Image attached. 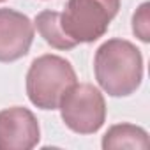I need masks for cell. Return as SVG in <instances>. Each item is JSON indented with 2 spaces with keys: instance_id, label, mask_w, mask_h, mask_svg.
Instances as JSON below:
<instances>
[{
  "instance_id": "cell-1",
  "label": "cell",
  "mask_w": 150,
  "mask_h": 150,
  "mask_svg": "<svg viewBox=\"0 0 150 150\" xmlns=\"http://www.w3.org/2000/svg\"><path fill=\"white\" fill-rule=\"evenodd\" d=\"M94 71L106 94L111 97L131 96L143 80L141 51L125 39H110L96 51Z\"/></svg>"
},
{
  "instance_id": "cell-2",
  "label": "cell",
  "mask_w": 150,
  "mask_h": 150,
  "mask_svg": "<svg viewBox=\"0 0 150 150\" xmlns=\"http://www.w3.org/2000/svg\"><path fill=\"white\" fill-rule=\"evenodd\" d=\"M76 83L72 65L58 55L35 58L27 72V96L41 110H57L62 96Z\"/></svg>"
},
{
  "instance_id": "cell-3",
  "label": "cell",
  "mask_w": 150,
  "mask_h": 150,
  "mask_svg": "<svg viewBox=\"0 0 150 150\" xmlns=\"http://www.w3.org/2000/svg\"><path fill=\"white\" fill-rule=\"evenodd\" d=\"M118 9L120 0H67L60 23L76 44L94 42L108 32Z\"/></svg>"
},
{
  "instance_id": "cell-4",
  "label": "cell",
  "mask_w": 150,
  "mask_h": 150,
  "mask_svg": "<svg viewBox=\"0 0 150 150\" xmlns=\"http://www.w3.org/2000/svg\"><path fill=\"white\" fill-rule=\"evenodd\" d=\"M58 108L64 124L78 134H94L106 120L104 97L90 83H74L62 96Z\"/></svg>"
},
{
  "instance_id": "cell-5",
  "label": "cell",
  "mask_w": 150,
  "mask_h": 150,
  "mask_svg": "<svg viewBox=\"0 0 150 150\" xmlns=\"http://www.w3.org/2000/svg\"><path fill=\"white\" fill-rule=\"evenodd\" d=\"M39 138V122L30 110L14 106L0 111V150H30Z\"/></svg>"
},
{
  "instance_id": "cell-6",
  "label": "cell",
  "mask_w": 150,
  "mask_h": 150,
  "mask_svg": "<svg viewBox=\"0 0 150 150\" xmlns=\"http://www.w3.org/2000/svg\"><path fill=\"white\" fill-rule=\"evenodd\" d=\"M34 41V23L23 13L0 9V62L25 57Z\"/></svg>"
},
{
  "instance_id": "cell-7",
  "label": "cell",
  "mask_w": 150,
  "mask_h": 150,
  "mask_svg": "<svg viewBox=\"0 0 150 150\" xmlns=\"http://www.w3.org/2000/svg\"><path fill=\"white\" fill-rule=\"evenodd\" d=\"M103 148H148V134L132 124H117L103 138Z\"/></svg>"
},
{
  "instance_id": "cell-8",
  "label": "cell",
  "mask_w": 150,
  "mask_h": 150,
  "mask_svg": "<svg viewBox=\"0 0 150 150\" xmlns=\"http://www.w3.org/2000/svg\"><path fill=\"white\" fill-rule=\"evenodd\" d=\"M35 27L41 37L57 50H72L78 46L62 28L60 23V13L57 11H42L35 16Z\"/></svg>"
},
{
  "instance_id": "cell-9",
  "label": "cell",
  "mask_w": 150,
  "mask_h": 150,
  "mask_svg": "<svg viewBox=\"0 0 150 150\" xmlns=\"http://www.w3.org/2000/svg\"><path fill=\"white\" fill-rule=\"evenodd\" d=\"M132 32L143 41L148 42L150 41V27H148V4H141L139 9L134 13L132 16Z\"/></svg>"
},
{
  "instance_id": "cell-10",
  "label": "cell",
  "mask_w": 150,
  "mask_h": 150,
  "mask_svg": "<svg viewBox=\"0 0 150 150\" xmlns=\"http://www.w3.org/2000/svg\"><path fill=\"white\" fill-rule=\"evenodd\" d=\"M0 2H4V0H0Z\"/></svg>"
}]
</instances>
